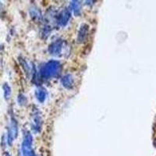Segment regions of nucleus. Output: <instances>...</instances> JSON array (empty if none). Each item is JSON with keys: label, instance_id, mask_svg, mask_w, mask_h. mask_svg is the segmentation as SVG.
<instances>
[{"label": "nucleus", "instance_id": "obj_2", "mask_svg": "<svg viewBox=\"0 0 156 156\" xmlns=\"http://www.w3.org/2000/svg\"><path fill=\"white\" fill-rule=\"evenodd\" d=\"M32 142H33V138L31 134L29 132H27L24 134L22 142L21 149L23 156H36L32 148Z\"/></svg>", "mask_w": 156, "mask_h": 156}, {"label": "nucleus", "instance_id": "obj_14", "mask_svg": "<svg viewBox=\"0 0 156 156\" xmlns=\"http://www.w3.org/2000/svg\"><path fill=\"white\" fill-rule=\"evenodd\" d=\"M4 156H11V155L8 152H5V154H4Z\"/></svg>", "mask_w": 156, "mask_h": 156}, {"label": "nucleus", "instance_id": "obj_12", "mask_svg": "<svg viewBox=\"0 0 156 156\" xmlns=\"http://www.w3.org/2000/svg\"><path fill=\"white\" fill-rule=\"evenodd\" d=\"M2 88H3L4 91V97H5V100H8L9 98L11 95V88L9 86V84L6 83H5L2 86Z\"/></svg>", "mask_w": 156, "mask_h": 156}, {"label": "nucleus", "instance_id": "obj_7", "mask_svg": "<svg viewBox=\"0 0 156 156\" xmlns=\"http://www.w3.org/2000/svg\"><path fill=\"white\" fill-rule=\"evenodd\" d=\"M61 83L62 86L66 89H71L73 86V79L72 75L66 74L64 75L61 79Z\"/></svg>", "mask_w": 156, "mask_h": 156}, {"label": "nucleus", "instance_id": "obj_10", "mask_svg": "<svg viewBox=\"0 0 156 156\" xmlns=\"http://www.w3.org/2000/svg\"><path fill=\"white\" fill-rule=\"evenodd\" d=\"M41 119L38 115L35 114L33 119V125H32V129H34V132H38L41 129Z\"/></svg>", "mask_w": 156, "mask_h": 156}, {"label": "nucleus", "instance_id": "obj_3", "mask_svg": "<svg viewBox=\"0 0 156 156\" xmlns=\"http://www.w3.org/2000/svg\"><path fill=\"white\" fill-rule=\"evenodd\" d=\"M18 133V128L17 123L14 118L11 119L10 126H9V129H8V135H7V142L9 145L12 144V141L17 136Z\"/></svg>", "mask_w": 156, "mask_h": 156}, {"label": "nucleus", "instance_id": "obj_9", "mask_svg": "<svg viewBox=\"0 0 156 156\" xmlns=\"http://www.w3.org/2000/svg\"><path fill=\"white\" fill-rule=\"evenodd\" d=\"M35 96H36V98L37 99V101L39 102H44L45 98H46V96H47V92L45 89L43 88V87H37V90H35Z\"/></svg>", "mask_w": 156, "mask_h": 156}, {"label": "nucleus", "instance_id": "obj_11", "mask_svg": "<svg viewBox=\"0 0 156 156\" xmlns=\"http://www.w3.org/2000/svg\"><path fill=\"white\" fill-rule=\"evenodd\" d=\"M30 14L31 16V17L34 20H39L41 17V12L39 11V9H35V8H31L30 9Z\"/></svg>", "mask_w": 156, "mask_h": 156}, {"label": "nucleus", "instance_id": "obj_5", "mask_svg": "<svg viewBox=\"0 0 156 156\" xmlns=\"http://www.w3.org/2000/svg\"><path fill=\"white\" fill-rule=\"evenodd\" d=\"M88 31H89V27L88 25L86 23H83L80 26V29L78 30V34H77V42L81 44L83 43L87 40V35H88Z\"/></svg>", "mask_w": 156, "mask_h": 156}, {"label": "nucleus", "instance_id": "obj_4", "mask_svg": "<svg viewBox=\"0 0 156 156\" xmlns=\"http://www.w3.org/2000/svg\"><path fill=\"white\" fill-rule=\"evenodd\" d=\"M62 45H63V41L61 39H58L56 41H53L48 47L49 53L53 55H59L62 51Z\"/></svg>", "mask_w": 156, "mask_h": 156}, {"label": "nucleus", "instance_id": "obj_1", "mask_svg": "<svg viewBox=\"0 0 156 156\" xmlns=\"http://www.w3.org/2000/svg\"><path fill=\"white\" fill-rule=\"evenodd\" d=\"M60 67V63L58 61L51 60L41 66L40 73L44 79H50L58 74Z\"/></svg>", "mask_w": 156, "mask_h": 156}, {"label": "nucleus", "instance_id": "obj_13", "mask_svg": "<svg viewBox=\"0 0 156 156\" xmlns=\"http://www.w3.org/2000/svg\"><path fill=\"white\" fill-rule=\"evenodd\" d=\"M17 101H18V103H19L20 105H24L25 104L27 103V98H26V97H25L23 94H20L18 95Z\"/></svg>", "mask_w": 156, "mask_h": 156}, {"label": "nucleus", "instance_id": "obj_6", "mask_svg": "<svg viewBox=\"0 0 156 156\" xmlns=\"http://www.w3.org/2000/svg\"><path fill=\"white\" fill-rule=\"evenodd\" d=\"M71 12L69 9H64L60 12V14L58 15L57 17V22H58L59 26H66L69 20L70 19Z\"/></svg>", "mask_w": 156, "mask_h": 156}, {"label": "nucleus", "instance_id": "obj_8", "mask_svg": "<svg viewBox=\"0 0 156 156\" xmlns=\"http://www.w3.org/2000/svg\"><path fill=\"white\" fill-rule=\"evenodd\" d=\"M69 9L73 11L75 16H78L80 14V11H81V3L79 1H71Z\"/></svg>", "mask_w": 156, "mask_h": 156}]
</instances>
